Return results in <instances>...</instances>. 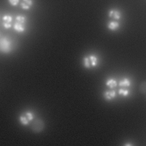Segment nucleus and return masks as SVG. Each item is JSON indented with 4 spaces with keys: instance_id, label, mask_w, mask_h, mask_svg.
<instances>
[{
    "instance_id": "obj_2",
    "label": "nucleus",
    "mask_w": 146,
    "mask_h": 146,
    "mask_svg": "<svg viewBox=\"0 0 146 146\" xmlns=\"http://www.w3.org/2000/svg\"><path fill=\"white\" fill-rule=\"evenodd\" d=\"M44 127V121L41 119H35L31 125V129L33 132L39 133L42 131Z\"/></svg>"
},
{
    "instance_id": "obj_8",
    "label": "nucleus",
    "mask_w": 146,
    "mask_h": 146,
    "mask_svg": "<svg viewBox=\"0 0 146 146\" xmlns=\"http://www.w3.org/2000/svg\"><path fill=\"white\" fill-rule=\"evenodd\" d=\"M120 27V23L115 21H111L108 22L107 27L111 31H116Z\"/></svg>"
},
{
    "instance_id": "obj_4",
    "label": "nucleus",
    "mask_w": 146,
    "mask_h": 146,
    "mask_svg": "<svg viewBox=\"0 0 146 146\" xmlns=\"http://www.w3.org/2000/svg\"><path fill=\"white\" fill-rule=\"evenodd\" d=\"M108 15L112 19L115 20H119L121 17V13L117 9H111L108 11Z\"/></svg>"
},
{
    "instance_id": "obj_14",
    "label": "nucleus",
    "mask_w": 146,
    "mask_h": 146,
    "mask_svg": "<svg viewBox=\"0 0 146 146\" xmlns=\"http://www.w3.org/2000/svg\"><path fill=\"white\" fill-rule=\"evenodd\" d=\"M139 90L141 93L146 94V81H144L140 83Z\"/></svg>"
},
{
    "instance_id": "obj_1",
    "label": "nucleus",
    "mask_w": 146,
    "mask_h": 146,
    "mask_svg": "<svg viewBox=\"0 0 146 146\" xmlns=\"http://www.w3.org/2000/svg\"><path fill=\"white\" fill-rule=\"evenodd\" d=\"M12 40L7 36H3L0 39V51L5 54L10 53L13 50Z\"/></svg>"
},
{
    "instance_id": "obj_16",
    "label": "nucleus",
    "mask_w": 146,
    "mask_h": 146,
    "mask_svg": "<svg viewBox=\"0 0 146 146\" xmlns=\"http://www.w3.org/2000/svg\"><path fill=\"white\" fill-rule=\"evenodd\" d=\"M118 92H119V94L121 96H127L129 94V90L123 89V88H120L118 91Z\"/></svg>"
},
{
    "instance_id": "obj_13",
    "label": "nucleus",
    "mask_w": 146,
    "mask_h": 146,
    "mask_svg": "<svg viewBox=\"0 0 146 146\" xmlns=\"http://www.w3.org/2000/svg\"><path fill=\"white\" fill-rule=\"evenodd\" d=\"M83 63L84 67L86 68H90L91 67L90 60L88 56H85L83 58Z\"/></svg>"
},
{
    "instance_id": "obj_15",
    "label": "nucleus",
    "mask_w": 146,
    "mask_h": 146,
    "mask_svg": "<svg viewBox=\"0 0 146 146\" xmlns=\"http://www.w3.org/2000/svg\"><path fill=\"white\" fill-rule=\"evenodd\" d=\"M15 21L19 22H21L23 23H26V18L24 15H18L15 17Z\"/></svg>"
},
{
    "instance_id": "obj_18",
    "label": "nucleus",
    "mask_w": 146,
    "mask_h": 146,
    "mask_svg": "<svg viewBox=\"0 0 146 146\" xmlns=\"http://www.w3.org/2000/svg\"><path fill=\"white\" fill-rule=\"evenodd\" d=\"M8 1L11 6H15L18 4L19 0H8Z\"/></svg>"
},
{
    "instance_id": "obj_9",
    "label": "nucleus",
    "mask_w": 146,
    "mask_h": 146,
    "mask_svg": "<svg viewBox=\"0 0 146 146\" xmlns=\"http://www.w3.org/2000/svg\"><path fill=\"white\" fill-rule=\"evenodd\" d=\"M19 120L20 123H21V124H22L23 125H28L29 124V123L30 122L29 121V120L27 119V117H26V116L25 115V113H22L19 117Z\"/></svg>"
},
{
    "instance_id": "obj_5",
    "label": "nucleus",
    "mask_w": 146,
    "mask_h": 146,
    "mask_svg": "<svg viewBox=\"0 0 146 146\" xmlns=\"http://www.w3.org/2000/svg\"><path fill=\"white\" fill-rule=\"evenodd\" d=\"M13 28L18 33H23L25 31V23L15 21L13 25Z\"/></svg>"
},
{
    "instance_id": "obj_12",
    "label": "nucleus",
    "mask_w": 146,
    "mask_h": 146,
    "mask_svg": "<svg viewBox=\"0 0 146 146\" xmlns=\"http://www.w3.org/2000/svg\"><path fill=\"white\" fill-rule=\"evenodd\" d=\"M89 59L90 60L91 67H96L98 63V58L94 55H91L89 56Z\"/></svg>"
},
{
    "instance_id": "obj_6",
    "label": "nucleus",
    "mask_w": 146,
    "mask_h": 146,
    "mask_svg": "<svg viewBox=\"0 0 146 146\" xmlns=\"http://www.w3.org/2000/svg\"><path fill=\"white\" fill-rule=\"evenodd\" d=\"M33 5V0H22L21 2V7L23 10L30 9Z\"/></svg>"
},
{
    "instance_id": "obj_7",
    "label": "nucleus",
    "mask_w": 146,
    "mask_h": 146,
    "mask_svg": "<svg viewBox=\"0 0 146 146\" xmlns=\"http://www.w3.org/2000/svg\"><path fill=\"white\" fill-rule=\"evenodd\" d=\"M103 96L106 100H111L116 96V92L114 90L106 91L103 93Z\"/></svg>"
},
{
    "instance_id": "obj_11",
    "label": "nucleus",
    "mask_w": 146,
    "mask_h": 146,
    "mask_svg": "<svg viewBox=\"0 0 146 146\" xmlns=\"http://www.w3.org/2000/svg\"><path fill=\"white\" fill-rule=\"evenodd\" d=\"M106 84L110 88H113L117 86V82H116V80L114 79H112V78H110V79H108V80H107Z\"/></svg>"
},
{
    "instance_id": "obj_17",
    "label": "nucleus",
    "mask_w": 146,
    "mask_h": 146,
    "mask_svg": "<svg viewBox=\"0 0 146 146\" xmlns=\"http://www.w3.org/2000/svg\"><path fill=\"white\" fill-rule=\"evenodd\" d=\"M25 115L26 116V117H27V119L29 120L30 121H31L33 119H34V116L33 115V113L30 111H27L26 112H24Z\"/></svg>"
},
{
    "instance_id": "obj_3",
    "label": "nucleus",
    "mask_w": 146,
    "mask_h": 146,
    "mask_svg": "<svg viewBox=\"0 0 146 146\" xmlns=\"http://www.w3.org/2000/svg\"><path fill=\"white\" fill-rule=\"evenodd\" d=\"M13 17L9 14H5L2 17V26L6 29H9L12 26Z\"/></svg>"
},
{
    "instance_id": "obj_10",
    "label": "nucleus",
    "mask_w": 146,
    "mask_h": 146,
    "mask_svg": "<svg viewBox=\"0 0 146 146\" xmlns=\"http://www.w3.org/2000/svg\"><path fill=\"white\" fill-rule=\"evenodd\" d=\"M131 85V82L128 78H124L120 80L119 82V86L120 87H129Z\"/></svg>"
}]
</instances>
